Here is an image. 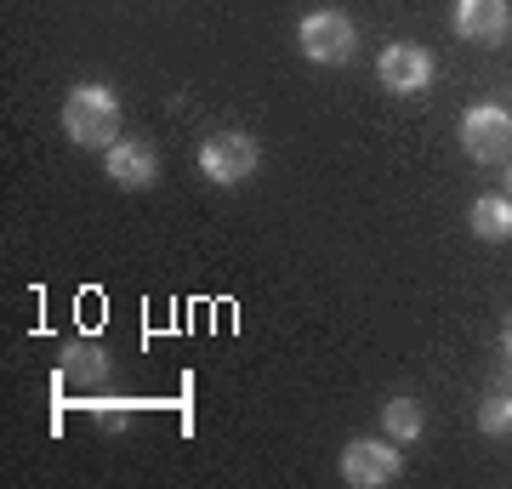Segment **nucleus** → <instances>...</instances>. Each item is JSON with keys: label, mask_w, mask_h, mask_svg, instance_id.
I'll use <instances>...</instances> for the list:
<instances>
[{"label": "nucleus", "mask_w": 512, "mask_h": 489, "mask_svg": "<svg viewBox=\"0 0 512 489\" xmlns=\"http://www.w3.org/2000/svg\"><path fill=\"white\" fill-rule=\"evenodd\" d=\"M63 137L80 148H114L120 143V97H114V86H97V80H86V86H74L69 97H63Z\"/></svg>", "instance_id": "f257e3e1"}, {"label": "nucleus", "mask_w": 512, "mask_h": 489, "mask_svg": "<svg viewBox=\"0 0 512 489\" xmlns=\"http://www.w3.org/2000/svg\"><path fill=\"white\" fill-rule=\"evenodd\" d=\"M296 46H302L308 63L342 69V63L359 52V29H353V18L342 6H319V12H308V18L296 23Z\"/></svg>", "instance_id": "f03ea898"}, {"label": "nucleus", "mask_w": 512, "mask_h": 489, "mask_svg": "<svg viewBox=\"0 0 512 489\" xmlns=\"http://www.w3.org/2000/svg\"><path fill=\"white\" fill-rule=\"evenodd\" d=\"M256 165H262V148H256L251 131H211L200 143V171H205V182H217V188L251 182Z\"/></svg>", "instance_id": "7ed1b4c3"}, {"label": "nucleus", "mask_w": 512, "mask_h": 489, "mask_svg": "<svg viewBox=\"0 0 512 489\" xmlns=\"http://www.w3.org/2000/svg\"><path fill=\"white\" fill-rule=\"evenodd\" d=\"M461 148L478 165L512 160V109H501V103H473V109L461 114Z\"/></svg>", "instance_id": "20e7f679"}, {"label": "nucleus", "mask_w": 512, "mask_h": 489, "mask_svg": "<svg viewBox=\"0 0 512 489\" xmlns=\"http://www.w3.org/2000/svg\"><path fill=\"white\" fill-rule=\"evenodd\" d=\"M336 467H342V478L353 489H382L404 472V455L393 438H348L342 455H336Z\"/></svg>", "instance_id": "39448f33"}, {"label": "nucleus", "mask_w": 512, "mask_h": 489, "mask_svg": "<svg viewBox=\"0 0 512 489\" xmlns=\"http://www.w3.org/2000/svg\"><path fill=\"white\" fill-rule=\"evenodd\" d=\"M376 74H382V86L393 91V97H421V91L433 86V57H427V46H416V40H393L382 52V63H376Z\"/></svg>", "instance_id": "423d86ee"}, {"label": "nucleus", "mask_w": 512, "mask_h": 489, "mask_svg": "<svg viewBox=\"0 0 512 489\" xmlns=\"http://www.w3.org/2000/svg\"><path fill=\"white\" fill-rule=\"evenodd\" d=\"M57 381H63L69 393H103L114 381V359L97 342H69L63 359H57Z\"/></svg>", "instance_id": "0eeeda50"}, {"label": "nucleus", "mask_w": 512, "mask_h": 489, "mask_svg": "<svg viewBox=\"0 0 512 489\" xmlns=\"http://www.w3.org/2000/svg\"><path fill=\"white\" fill-rule=\"evenodd\" d=\"M461 40H473V46H501L507 40V0H456V12H450Z\"/></svg>", "instance_id": "6e6552de"}, {"label": "nucleus", "mask_w": 512, "mask_h": 489, "mask_svg": "<svg viewBox=\"0 0 512 489\" xmlns=\"http://www.w3.org/2000/svg\"><path fill=\"white\" fill-rule=\"evenodd\" d=\"M103 171H109V182H120V188H154L160 182V154L148 143H120L103 148Z\"/></svg>", "instance_id": "1a4fd4ad"}, {"label": "nucleus", "mask_w": 512, "mask_h": 489, "mask_svg": "<svg viewBox=\"0 0 512 489\" xmlns=\"http://www.w3.org/2000/svg\"><path fill=\"white\" fill-rule=\"evenodd\" d=\"M467 228H473L484 245H501V239H512V194H478Z\"/></svg>", "instance_id": "9d476101"}, {"label": "nucleus", "mask_w": 512, "mask_h": 489, "mask_svg": "<svg viewBox=\"0 0 512 489\" xmlns=\"http://www.w3.org/2000/svg\"><path fill=\"white\" fill-rule=\"evenodd\" d=\"M382 427L393 444H416L421 433H427V410H421V399H410V393H399V399L382 404Z\"/></svg>", "instance_id": "9b49d317"}, {"label": "nucleus", "mask_w": 512, "mask_h": 489, "mask_svg": "<svg viewBox=\"0 0 512 489\" xmlns=\"http://www.w3.org/2000/svg\"><path fill=\"white\" fill-rule=\"evenodd\" d=\"M478 433H490V438L512 433V393H490V399H484V410H478Z\"/></svg>", "instance_id": "f8f14e48"}, {"label": "nucleus", "mask_w": 512, "mask_h": 489, "mask_svg": "<svg viewBox=\"0 0 512 489\" xmlns=\"http://www.w3.org/2000/svg\"><path fill=\"white\" fill-rule=\"evenodd\" d=\"M92 416L103 421V427H114V433H120V427L131 421V404H126V399H109V404H97Z\"/></svg>", "instance_id": "ddd939ff"}, {"label": "nucleus", "mask_w": 512, "mask_h": 489, "mask_svg": "<svg viewBox=\"0 0 512 489\" xmlns=\"http://www.w3.org/2000/svg\"><path fill=\"white\" fill-rule=\"evenodd\" d=\"M507 359H512V325H507Z\"/></svg>", "instance_id": "4468645a"}, {"label": "nucleus", "mask_w": 512, "mask_h": 489, "mask_svg": "<svg viewBox=\"0 0 512 489\" xmlns=\"http://www.w3.org/2000/svg\"><path fill=\"white\" fill-rule=\"evenodd\" d=\"M507 182H512V177H507Z\"/></svg>", "instance_id": "2eb2a0df"}]
</instances>
